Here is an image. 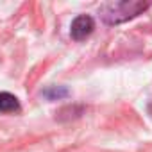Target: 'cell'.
Wrapping results in <instances>:
<instances>
[{"instance_id": "2", "label": "cell", "mask_w": 152, "mask_h": 152, "mask_svg": "<svg viewBox=\"0 0 152 152\" xmlns=\"http://www.w3.org/2000/svg\"><path fill=\"white\" fill-rule=\"evenodd\" d=\"M93 29H95L93 18L88 16V15H81V16H77V18L72 22L70 34H72V38L75 41H83V39H86L93 32Z\"/></svg>"}, {"instance_id": "4", "label": "cell", "mask_w": 152, "mask_h": 152, "mask_svg": "<svg viewBox=\"0 0 152 152\" xmlns=\"http://www.w3.org/2000/svg\"><path fill=\"white\" fill-rule=\"evenodd\" d=\"M68 95V90L66 88H52V90H47L45 91V97H48L50 100H54V99H61V97H66Z\"/></svg>"}, {"instance_id": "1", "label": "cell", "mask_w": 152, "mask_h": 152, "mask_svg": "<svg viewBox=\"0 0 152 152\" xmlns=\"http://www.w3.org/2000/svg\"><path fill=\"white\" fill-rule=\"evenodd\" d=\"M150 4L148 2H129V0H122V2H107L100 7V15L106 23H122L127 22L140 13H143Z\"/></svg>"}, {"instance_id": "3", "label": "cell", "mask_w": 152, "mask_h": 152, "mask_svg": "<svg viewBox=\"0 0 152 152\" xmlns=\"http://www.w3.org/2000/svg\"><path fill=\"white\" fill-rule=\"evenodd\" d=\"M20 109V102L15 95L2 91L0 93V113H15Z\"/></svg>"}]
</instances>
